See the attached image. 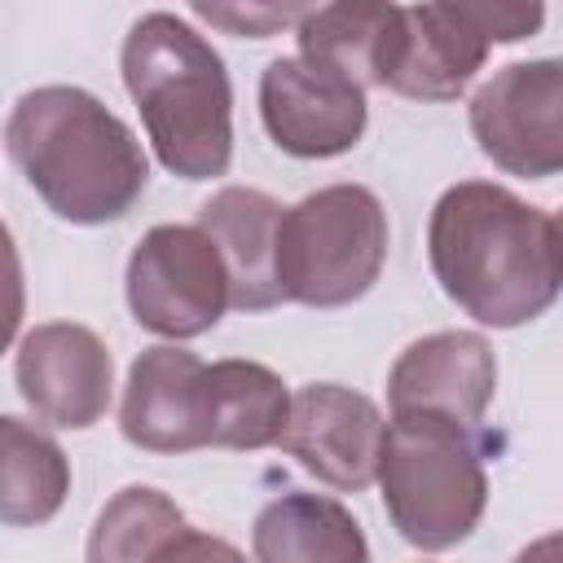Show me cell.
<instances>
[{
    "label": "cell",
    "instance_id": "obj_21",
    "mask_svg": "<svg viewBox=\"0 0 563 563\" xmlns=\"http://www.w3.org/2000/svg\"><path fill=\"white\" fill-rule=\"evenodd\" d=\"M457 9L475 26V35L488 40V44L528 40L545 22V9L541 4H457Z\"/></svg>",
    "mask_w": 563,
    "mask_h": 563
},
{
    "label": "cell",
    "instance_id": "obj_9",
    "mask_svg": "<svg viewBox=\"0 0 563 563\" xmlns=\"http://www.w3.org/2000/svg\"><path fill=\"white\" fill-rule=\"evenodd\" d=\"M383 431L387 422L369 396L339 383H308L290 396V418L277 444L321 484L361 493L378 475Z\"/></svg>",
    "mask_w": 563,
    "mask_h": 563
},
{
    "label": "cell",
    "instance_id": "obj_15",
    "mask_svg": "<svg viewBox=\"0 0 563 563\" xmlns=\"http://www.w3.org/2000/svg\"><path fill=\"white\" fill-rule=\"evenodd\" d=\"M488 57V40L462 18L457 4H409L400 62L387 79L391 92L418 101H453Z\"/></svg>",
    "mask_w": 563,
    "mask_h": 563
},
{
    "label": "cell",
    "instance_id": "obj_22",
    "mask_svg": "<svg viewBox=\"0 0 563 563\" xmlns=\"http://www.w3.org/2000/svg\"><path fill=\"white\" fill-rule=\"evenodd\" d=\"M26 308V286H22V260L13 246V233L0 224V352L13 343Z\"/></svg>",
    "mask_w": 563,
    "mask_h": 563
},
{
    "label": "cell",
    "instance_id": "obj_1",
    "mask_svg": "<svg viewBox=\"0 0 563 563\" xmlns=\"http://www.w3.org/2000/svg\"><path fill=\"white\" fill-rule=\"evenodd\" d=\"M427 255L440 290L479 325L515 330L559 299V220L493 180L440 194Z\"/></svg>",
    "mask_w": 563,
    "mask_h": 563
},
{
    "label": "cell",
    "instance_id": "obj_2",
    "mask_svg": "<svg viewBox=\"0 0 563 563\" xmlns=\"http://www.w3.org/2000/svg\"><path fill=\"white\" fill-rule=\"evenodd\" d=\"M4 141L26 185L70 224L123 220L150 185V158L136 132L92 92L70 84L22 92L4 123Z\"/></svg>",
    "mask_w": 563,
    "mask_h": 563
},
{
    "label": "cell",
    "instance_id": "obj_16",
    "mask_svg": "<svg viewBox=\"0 0 563 563\" xmlns=\"http://www.w3.org/2000/svg\"><path fill=\"white\" fill-rule=\"evenodd\" d=\"M255 563H369L356 515L325 493H282L255 515Z\"/></svg>",
    "mask_w": 563,
    "mask_h": 563
},
{
    "label": "cell",
    "instance_id": "obj_5",
    "mask_svg": "<svg viewBox=\"0 0 563 563\" xmlns=\"http://www.w3.org/2000/svg\"><path fill=\"white\" fill-rule=\"evenodd\" d=\"M387 211L365 185H325L282 207L273 273L282 303L343 308L361 299L387 260Z\"/></svg>",
    "mask_w": 563,
    "mask_h": 563
},
{
    "label": "cell",
    "instance_id": "obj_24",
    "mask_svg": "<svg viewBox=\"0 0 563 563\" xmlns=\"http://www.w3.org/2000/svg\"><path fill=\"white\" fill-rule=\"evenodd\" d=\"M515 563H559V537H541V541H532Z\"/></svg>",
    "mask_w": 563,
    "mask_h": 563
},
{
    "label": "cell",
    "instance_id": "obj_17",
    "mask_svg": "<svg viewBox=\"0 0 563 563\" xmlns=\"http://www.w3.org/2000/svg\"><path fill=\"white\" fill-rule=\"evenodd\" d=\"M290 418L286 383L260 361H216L202 374V435L211 449H268Z\"/></svg>",
    "mask_w": 563,
    "mask_h": 563
},
{
    "label": "cell",
    "instance_id": "obj_8",
    "mask_svg": "<svg viewBox=\"0 0 563 563\" xmlns=\"http://www.w3.org/2000/svg\"><path fill=\"white\" fill-rule=\"evenodd\" d=\"M260 119L295 158L347 154L365 132V88L303 57H273L260 75Z\"/></svg>",
    "mask_w": 563,
    "mask_h": 563
},
{
    "label": "cell",
    "instance_id": "obj_19",
    "mask_svg": "<svg viewBox=\"0 0 563 563\" xmlns=\"http://www.w3.org/2000/svg\"><path fill=\"white\" fill-rule=\"evenodd\" d=\"M180 528L189 523L167 493L150 484H128L101 506L88 537V563H154Z\"/></svg>",
    "mask_w": 563,
    "mask_h": 563
},
{
    "label": "cell",
    "instance_id": "obj_18",
    "mask_svg": "<svg viewBox=\"0 0 563 563\" xmlns=\"http://www.w3.org/2000/svg\"><path fill=\"white\" fill-rule=\"evenodd\" d=\"M70 493V462L62 444L22 418L0 413V523H48Z\"/></svg>",
    "mask_w": 563,
    "mask_h": 563
},
{
    "label": "cell",
    "instance_id": "obj_3",
    "mask_svg": "<svg viewBox=\"0 0 563 563\" xmlns=\"http://www.w3.org/2000/svg\"><path fill=\"white\" fill-rule=\"evenodd\" d=\"M123 84L158 163L180 180H211L233 158V88L220 53L176 13H145L123 40Z\"/></svg>",
    "mask_w": 563,
    "mask_h": 563
},
{
    "label": "cell",
    "instance_id": "obj_23",
    "mask_svg": "<svg viewBox=\"0 0 563 563\" xmlns=\"http://www.w3.org/2000/svg\"><path fill=\"white\" fill-rule=\"evenodd\" d=\"M154 563H246V554L238 545H229L224 537H211V532H198V528H180Z\"/></svg>",
    "mask_w": 563,
    "mask_h": 563
},
{
    "label": "cell",
    "instance_id": "obj_13",
    "mask_svg": "<svg viewBox=\"0 0 563 563\" xmlns=\"http://www.w3.org/2000/svg\"><path fill=\"white\" fill-rule=\"evenodd\" d=\"M277 220H282V202L246 185H224L198 207V229L220 251V264L229 277V308L264 312L282 303L277 273H273Z\"/></svg>",
    "mask_w": 563,
    "mask_h": 563
},
{
    "label": "cell",
    "instance_id": "obj_10",
    "mask_svg": "<svg viewBox=\"0 0 563 563\" xmlns=\"http://www.w3.org/2000/svg\"><path fill=\"white\" fill-rule=\"evenodd\" d=\"M13 378L35 418L66 431H84L110 409L114 361L88 325L48 321L22 339Z\"/></svg>",
    "mask_w": 563,
    "mask_h": 563
},
{
    "label": "cell",
    "instance_id": "obj_4",
    "mask_svg": "<svg viewBox=\"0 0 563 563\" xmlns=\"http://www.w3.org/2000/svg\"><path fill=\"white\" fill-rule=\"evenodd\" d=\"M374 479L383 484L387 519L418 550L462 545L488 506L471 427L444 413H391Z\"/></svg>",
    "mask_w": 563,
    "mask_h": 563
},
{
    "label": "cell",
    "instance_id": "obj_14",
    "mask_svg": "<svg viewBox=\"0 0 563 563\" xmlns=\"http://www.w3.org/2000/svg\"><path fill=\"white\" fill-rule=\"evenodd\" d=\"M295 40L303 62L330 66L356 88H387L405 44V9L400 4H321L299 18Z\"/></svg>",
    "mask_w": 563,
    "mask_h": 563
},
{
    "label": "cell",
    "instance_id": "obj_7",
    "mask_svg": "<svg viewBox=\"0 0 563 563\" xmlns=\"http://www.w3.org/2000/svg\"><path fill=\"white\" fill-rule=\"evenodd\" d=\"M471 132L501 172L545 180L563 167V66L510 62L471 97Z\"/></svg>",
    "mask_w": 563,
    "mask_h": 563
},
{
    "label": "cell",
    "instance_id": "obj_6",
    "mask_svg": "<svg viewBox=\"0 0 563 563\" xmlns=\"http://www.w3.org/2000/svg\"><path fill=\"white\" fill-rule=\"evenodd\" d=\"M128 308L150 334H207L229 308V277L211 238L198 224H154L128 255Z\"/></svg>",
    "mask_w": 563,
    "mask_h": 563
},
{
    "label": "cell",
    "instance_id": "obj_20",
    "mask_svg": "<svg viewBox=\"0 0 563 563\" xmlns=\"http://www.w3.org/2000/svg\"><path fill=\"white\" fill-rule=\"evenodd\" d=\"M194 13L211 26H224L229 35H251L264 40L282 26H299L308 9H282V4H194Z\"/></svg>",
    "mask_w": 563,
    "mask_h": 563
},
{
    "label": "cell",
    "instance_id": "obj_11",
    "mask_svg": "<svg viewBox=\"0 0 563 563\" xmlns=\"http://www.w3.org/2000/svg\"><path fill=\"white\" fill-rule=\"evenodd\" d=\"M493 391L497 356L488 339L471 330H440L409 343L387 374L391 413H444L462 427L484 418Z\"/></svg>",
    "mask_w": 563,
    "mask_h": 563
},
{
    "label": "cell",
    "instance_id": "obj_12",
    "mask_svg": "<svg viewBox=\"0 0 563 563\" xmlns=\"http://www.w3.org/2000/svg\"><path fill=\"white\" fill-rule=\"evenodd\" d=\"M202 374L207 365L172 343L145 347L123 387L119 427L123 440L145 453H194L207 449L202 435Z\"/></svg>",
    "mask_w": 563,
    "mask_h": 563
}]
</instances>
